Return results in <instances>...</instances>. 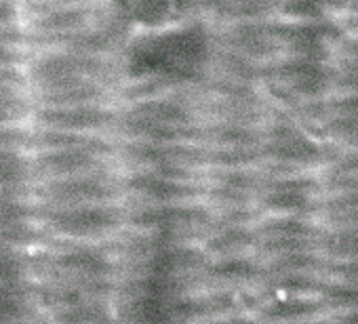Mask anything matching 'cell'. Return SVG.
Here are the masks:
<instances>
[{
    "instance_id": "cell-1",
    "label": "cell",
    "mask_w": 358,
    "mask_h": 324,
    "mask_svg": "<svg viewBox=\"0 0 358 324\" xmlns=\"http://www.w3.org/2000/svg\"><path fill=\"white\" fill-rule=\"evenodd\" d=\"M137 28L145 32H173L196 22L209 0H127Z\"/></svg>"
}]
</instances>
